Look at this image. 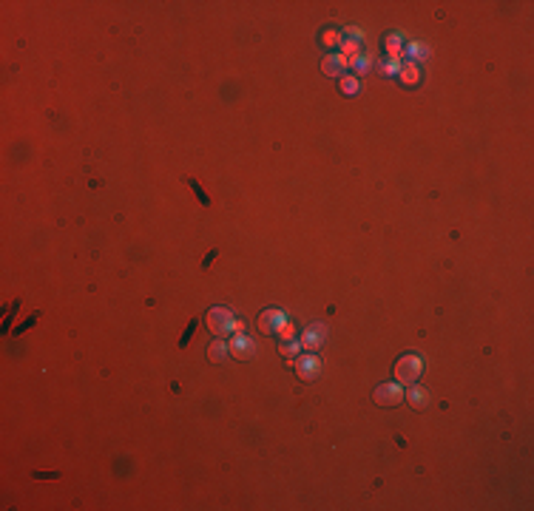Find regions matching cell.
Wrapping results in <instances>:
<instances>
[{
	"label": "cell",
	"mask_w": 534,
	"mask_h": 511,
	"mask_svg": "<svg viewBox=\"0 0 534 511\" xmlns=\"http://www.w3.org/2000/svg\"><path fill=\"white\" fill-rule=\"evenodd\" d=\"M208 327L216 335H227V332H242V324L239 321H233L231 310H224V307H213V310L208 312Z\"/></svg>",
	"instance_id": "cell-1"
},
{
	"label": "cell",
	"mask_w": 534,
	"mask_h": 511,
	"mask_svg": "<svg viewBox=\"0 0 534 511\" xmlns=\"http://www.w3.org/2000/svg\"><path fill=\"white\" fill-rule=\"evenodd\" d=\"M421 358L418 355H406V358H401L395 364V375H398V381L401 383H412V381H418V375H421Z\"/></svg>",
	"instance_id": "cell-2"
},
{
	"label": "cell",
	"mask_w": 534,
	"mask_h": 511,
	"mask_svg": "<svg viewBox=\"0 0 534 511\" xmlns=\"http://www.w3.org/2000/svg\"><path fill=\"white\" fill-rule=\"evenodd\" d=\"M404 398H406V392H404L401 383H384V386H378V392H375V401L381 403V406H398Z\"/></svg>",
	"instance_id": "cell-3"
},
{
	"label": "cell",
	"mask_w": 534,
	"mask_h": 511,
	"mask_svg": "<svg viewBox=\"0 0 534 511\" xmlns=\"http://www.w3.org/2000/svg\"><path fill=\"white\" fill-rule=\"evenodd\" d=\"M324 338H327V327H324V324H313V327H307V330H304V335H301V349H307V352H316L318 346L324 344Z\"/></svg>",
	"instance_id": "cell-4"
},
{
	"label": "cell",
	"mask_w": 534,
	"mask_h": 511,
	"mask_svg": "<svg viewBox=\"0 0 534 511\" xmlns=\"http://www.w3.org/2000/svg\"><path fill=\"white\" fill-rule=\"evenodd\" d=\"M284 324H287V318H284V312H279V310H267V312H261V318H259V327H261L264 335H276Z\"/></svg>",
	"instance_id": "cell-5"
},
{
	"label": "cell",
	"mask_w": 534,
	"mask_h": 511,
	"mask_svg": "<svg viewBox=\"0 0 534 511\" xmlns=\"http://www.w3.org/2000/svg\"><path fill=\"white\" fill-rule=\"evenodd\" d=\"M231 355H236L239 361L253 358V355H256V344H253V338H247V335L236 332V338L231 341Z\"/></svg>",
	"instance_id": "cell-6"
},
{
	"label": "cell",
	"mask_w": 534,
	"mask_h": 511,
	"mask_svg": "<svg viewBox=\"0 0 534 511\" xmlns=\"http://www.w3.org/2000/svg\"><path fill=\"white\" fill-rule=\"evenodd\" d=\"M296 369H298V378H301V381H316L318 372H321V364H318L316 355H304Z\"/></svg>",
	"instance_id": "cell-7"
},
{
	"label": "cell",
	"mask_w": 534,
	"mask_h": 511,
	"mask_svg": "<svg viewBox=\"0 0 534 511\" xmlns=\"http://www.w3.org/2000/svg\"><path fill=\"white\" fill-rule=\"evenodd\" d=\"M344 65H347L344 54H327L324 63H321V68H324V74H330V77H338V74L344 71Z\"/></svg>",
	"instance_id": "cell-8"
},
{
	"label": "cell",
	"mask_w": 534,
	"mask_h": 511,
	"mask_svg": "<svg viewBox=\"0 0 534 511\" xmlns=\"http://www.w3.org/2000/svg\"><path fill=\"white\" fill-rule=\"evenodd\" d=\"M231 352V344H227V341H213V344H210V352H208V358L210 361H222L224 355Z\"/></svg>",
	"instance_id": "cell-9"
},
{
	"label": "cell",
	"mask_w": 534,
	"mask_h": 511,
	"mask_svg": "<svg viewBox=\"0 0 534 511\" xmlns=\"http://www.w3.org/2000/svg\"><path fill=\"white\" fill-rule=\"evenodd\" d=\"M406 57L409 60H424V57H429V49L421 46V43H409L406 46Z\"/></svg>",
	"instance_id": "cell-10"
},
{
	"label": "cell",
	"mask_w": 534,
	"mask_h": 511,
	"mask_svg": "<svg viewBox=\"0 0 534 511\" xmlns=\"http://www.w3.org/2000/svg\"><path fill=\"white\" fill-rule=\"evenodd\" d=\"M406 398H409V403H412V406H424V403L429 401V395H426V389H421V386L409 389V392H406Z\"/></svg>",
	"instance_id": "cell-11"
},
{
	"label": "cell",
	"mask_w": 534,
	"mask_h": 511,
	"mask_svg": "<svg viewBox=\"0 0 534 511\" xmlns=\"http://www.w3.org/2000/svg\"><path fill=\"white\" fill-rule=\"evenodd\" d=\"M353 71L361 77V74H367L369 71V57H364V54H355L353 57Z\"/></svg>",
	"instance_id": "cell-12"
},
{
	"label": "cell",
	"mask_w": 534,
	"mask_h": 511,
	"mask_svg": "<svg viewBox=\"0 0 534 511\" xmlns=\"http://www.w3.org/2000/svg\"><path fill=\"white\" fill-rule=\"evenodd\" d=\"M401 77H404L409 86H412V83H418V65H415V63H406L404 68H401Z\"/></svg>",
	"instance_id": "cell-13"
},
{
	"label": "cell",
	"mask_w": 534,
	"mask_h": 511,
	"mask_svg": "<svg viewBox=\"0 0 534 511\" xmlns=\"http://www.w3.org/2000/svg\"><path fill=\"white\" fill-rule=\"evenodd\" d=\"M341 88H344V94H358V88L361 86H358V80L355 77H344L341 80Z\"/></svg>",
	"instance_id": "cell-14"
},
{
	"label": "cell",
	"mask_w": 534,
	"mask_h": 511,
	"mask_svg": "<svg viewBox=\"0 0 534 511\" xmlns=\"http://www.w3.org/2000/svg\"><path fill=\"white\" fill-rule=\"evenodd\" d=\"M196 327H199V321H196V318H194V321H190V327H188V330H185V332H182V338H179V346H188V341L194 338Z\"/></svg>",
	"instance_id": "cell-15"
},
{
	"label": "cell",
	"mask_w": 534,
	"mask_h": 511,
	"mask_svg": "<svg viewBox=\"0 0 534 511\" xmlns=\"http://www.w3.org/2000/svg\"><path fill=\"white\" fill-rule=\"evenodd\" d=\"M387 46H390V57L398 60V54H401V34H392Z\"/></svg>",
	"instance_id": "cell-16"
},
{
	"label": "cell",
	"mask_w": 534,
	"mask_h": 511,
	"mask_svg": "<svg viewBox=\"0 0 534 511\" xmlns=\"http://www.w3.org/2000/svg\"><path fill=\"white\" fill-rule=\"evenodd\" d=\"M381 71H387V74H401V63H398L395 57H390L387 63L381 65Z\"/></svg>",
	"instance_id": "cell-17"
},
{
	"label": "cell",
	"mask_w": 534,
	"mask_h": 511,
	"mask_svg": "<svg viewBox=\"0 0 534 511\" xmlns=\"http://www.w3.org/2000/svg\"><path fill=\"white\" fill-rule=\"evenodd\" d=\"M298 349H301V344H293V341H284L282 344V355H290V358L298 355Z\"/></svg>",
	"instance_id": "cell-18"
},
{
	"label": "cell",
	"mask_w": 534,
	"mask_h": 511,
	"mask_svg": "<svg viewBox=\"0 0 534 511\" xmlns=\"http://www.w3.org/2000/svg\"><path fill=\"white\" fill-rule=\"evenodd\" d=\"M190 187H194V193L199 196V199H202V205H205V208H208V205H210V199H208V196H205V190H202V187H199V182H196V179H190Z\"/></svg>",
	"instance_id": "cell-19"
},
{
	"label": "cell",
	"mask_w": 534,
	"mask_h": 511,
	"mask_svg": "<svg viewBox=\"0 0 534 511\" xmlns=\"http://www.w3.org/2000/svg\"><path fill=\"white\" fill-rule=\"evenodd\" d=\"M324 43H327V46H332V43L338 46V43H341V37H338V34H332V31H330V34H324Z\"/></svg>",
	"instance_id": "cell-20"
},
{
	"label": "cell",
	"mask_w": 534,
	"mask_h": 511,
	"mask_svg": "<svg viewBox=\"0 0 534 511\" xmlns=\"http://www.w3.org/2000/svg\"><path fill=\"white\" fill-rule=\"evenodd\" d=\"M216 256H219V253H216V250H210V253H208V256H205V261H202V267H208V264H210V261L216 259Z\"/></svg>",
	"instance_id": "cell-21"
}]
</instances>
